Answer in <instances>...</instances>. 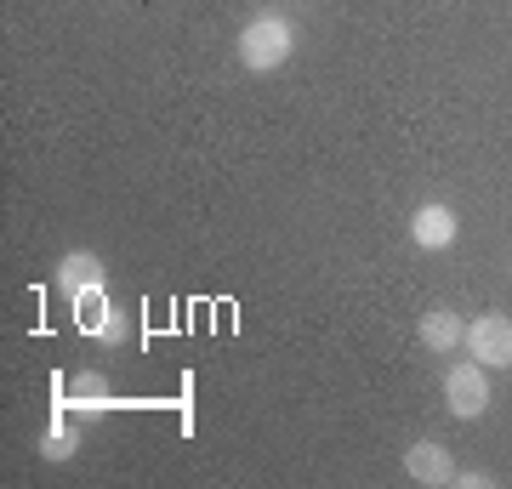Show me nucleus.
<instances>
[{"instance_id": "1", "label": "nucleus", "mask_w": 512, "mask_h": 489, "mask_svg": "<svg viewBox=\"0 0 512 489\" xmlns=\"http://www.w3.org/2000/svg\"><path fill=\"white\" fill-rule=\"evenodd\" d=\"M291 52H296V29H291V18H279V12H262V18H251L239 29V63L251 74L285 69Z\"/></svg>"}, {"instance_id": "2", "label": "nucleus", "mask_w": 512, "mask_h": 489, "mask_svg": "<svg viewBox=\"0 0 512 489\" xmlns=\"http://www.w3.org/2000/svg\"><path fill=\"white\" fill-rule=\"evenodd\" d=\"M444 404H450V416L461 421H478L490 410V376H484V364H450V376H444Z\"/></svg>"}, {"instance_id": "3", "label": "nucleus", "mask_w": 512, "mask_h": 489, "mask_svg": "<svg viewBox=\"0 0 512 489\" xmlns=\"http://www.w3.org/2000/svg\"><path fill=\"white\" fill-rule=\"evenodd\" d=\"M467 353L478 364H512V319L507 313H478L467 325Z\"/></svg>"}, {"instance_id": "4", "label": "nucleus", "mask_w": 512, "mask_h": 489, "mask_svg": "<svg viewBox=\"0 0 512 489\" xmlns=\"http://www.w3.org/2000/svg\"><path fill=\"white\" fill-rule=\"evenodd\" d=\"M404 472H410L416 484H456V461H450V450L433 444V438H416V444L404 450Z\"/></svg>"}, {"instance_id": "5", "label": "nucleus", "mask_w": 512, "mask_h": 489, "mask_svg": "<svg viewBox=\"0 0 512 489\" xmlns=\"http://www.w3.org/2000/svg\"><path fill=\"white\" fill-rule=\"evenodd\" d=\"M410 239H416L421 251H450L456 245V211L450 205H421L416 217H410Z\"/></svg>"}, {"instance_id": "6", "label": "nucleus", "mask_w": 512, "mask_h": 489, "mask_svg": "<svg viewBox=\"0 0 512 489\" xmlns=\"http://www.w3.org/2000/svg\"><path fill=\"white\" fill-rule=\"evenodd\" d=\"M103 285V256L97 251H69L63 256V262H57V290H63V296H86V290H97Z\"/></svg>"}, {"instance_id": "7", "label": "nucleus", "mask_w": 512, "mask_h": 489, "mask_svg": "<svg viewBox=\"0 0 512 489\" xmlns=\"http://www.w3.org/2000/svg\"><path fill=\"white\" fill-rule=\"evenodd\" d=\"M467 342V319L450 308H433V313H421V347L427 353H456V347Z\"/></svg>"}, {"instance_id": "8", "label": "nucleus", "mask_w": 512, "mask_h": 489, "mask_svg": "<svg viewBox=\"0 0 512 489\" xmlns=\"http://www.w3.org/2000/svg\"><path fill=\"white\" fill-rule=\"evenodd\" d=\"M63 399H69V410H80V416H103L109 410V381L97 376V370H74L69 381H63Z\"/></svg>"}, {"instance_id": "9", "label": "nucleus", "mask_w": 512, "mask_h": 489, "mask_svg": "<svg viewBox=\"0 0 512 489\" xmlns=\"http://www.w3.org/2000/svg\"><path fill=\"white\" fill-rule=\"evenodd\" d=\"M74 313H80V330H86V336H97V330L109 325L120 308L109 302V290L97 285V290H86V296H74Z\"/></svg>"}, {"instance_id": "10", "label": "nucleus", "mask_w": 512, "mask_h": 489, "mask_svg": "<svg viewBox=\"0 0 512 489\" xmlns=\"http://www.w3.org/2000/svg\"><path fill=\"white\" fill-rule=\"evenodd\" d=\"M74 450H80V427L57 416L52 427H46V438H40V455H46V461H69Z\"/></svg>"}, {"instance_id": "11", "label": "nucleus", "mask_w": 512, "mask_h": 489, "mask_svg": "<svg viewBox=\"0 0 512 489\" xmlns=\"http://www.w3.org/2000/svg\"><path fill=\"white\" fill-rule=\"evenodd\" d=\"M97 342H126V313H114V319H109V325H103V330H97Z\"/></svg>"}, {"instance_id": "12", "label": "nucleus", "mask_w": 512, "mask_h": 489, "mask_svg": "<svg viewBox=\"0 0 512 489\" xmlns=\"http://www.w3.org/2000/svg\"><path fill=\"white\" fill-rule=\"evenodd\" d=\"M456 484L461 489H484V484H490V472H456Z\"/></svg>"}]
</instances>
